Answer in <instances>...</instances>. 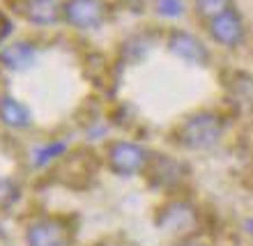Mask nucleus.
<instances>
[{"mask_svg": "<svg viewBox=\"0 0 253 246\" xmlns=\"http://www.w3.org/2000/svg\"><path fill=\"white\" fill-rule=\"evenodd\" d=\"M150 159H152V154L133 140H115L106 150L108 168L122 177H133V175L145 173L150 166Z\"/></svg>", "mask_w": 253, "mask_h": 246, "instance_id": "nucleus-2", "label": "nucleus"}, {"mask_svg": "<svg viewBox=\"0 0 253 246\" xmlns=\"http://www.w3.org/2000/svg\"><path fill=\"white\" fill-rule=\"evenodd\" d=\"M28 19L35 26H53L62 19V2L60 0H30Z\"/></svg>", "mask_w": 253, "mask_h": 246, "instance_id": "nucleus-11", "label": "nucleus"}, {"mask_svg": "<svg viewBox=\"0 0 253 246\" xmlns=\"http://www.w3.org/2000/svg\"><path fill=\"white\" fill-rule=\"evenodd\" d=\"M207 33L219 46L223 48H237L244 44L247 40V26H244V19L242 14L230 7L228 12L219 14L216 19L207 21Z\"/></svg>", "mask_w": 253, "mask_h": 246, "instance_id": "nucleus-4", "label": "nucleus"}, {"mask_svg": "<svg viewBox=\"0 0 253 246\" xmlns=\"http://www.w3.org/2000/svg\"><path fill=\"white\" fill-rule=\"evenodd\" d=\"M223 133H226V120L216 111H196L175 126L173 140L175 145L184 150L205 152L219 145Z\"/></svg>", "mask_w": 253, "mask_h": 246, "instance_id": "nucleus-1", "label": "nucleus"}, {"mask_svg": "<svg viewBox=\"0 0 253 246\" xmlns=\"http://www.w3.org/2000/svg\"><path fill=\"white\" fill-rule=\"evenodd\" d=\"M228 92L237 106L253 108V76L247 72H233L226 83Z\"/></svg>", "mask_w": 253, "mask_h": 246, "instance_id": "nucleus-12", "label": "nucleus"}, {"mask_svg": "<svg viewBox=\"0 0 253 246\" xmlns=\"http://www.w3.org/2000/svg\"><path fill=\"white\" fill-rule=\"evenodd\" d=\"M28 246H72V230L62 219H40L28 228Z\"/></svg>", "mask_w": 253, "mask_h": 246, "instance_id": "nucleus-8", "label": "nucleus"}, {"mask_svg": "<svg viewBox=\"0 0 253 246\" xmlns=\"http://www.w3.org/2000/svg\"><path fill=\"white\" fill-rule=\"evenodd\" d=\"M251 246H253V244H251Z\"/></svg>", "mask_w": 253, "mask_h": 246, "instance_id": "nucleus-17", "label": "nucleus"}, {"mask_svg": "<svg viewBox=\"0 0 253 246\" xmlns=\"http://www.w3.org/2000/svg\"><path fill=\"white\" fill-rule=\"evenodd\" d=\"M9 30H12V23H9V21H7L5 16L0 14V41H2L7 35H9Z\"/></svg>", "mask_w": 253, "mask_h": 246, "instance_id": "nucleus-16", "label": "nucleus"}, {"mask_svg": "<svg viewBox=\"0 0 253 246\" xmlns=\"http://www.w3.org/2000/svg\"><path fill=\"white\" fill-rule=\"evenodd\" d=\"M62 19L76 30H94L106 21L104 0H65Z\"/></svg>", "mask_w": 253, "mask_h": 246, "instance_id": "nucleus-5", "label": "nucleus"}, {"mask_svg": "<svg viewBox=\"0 0 253 246\" xmlns=\"http://www.w3.org/2000/svg\"><path fill=\"white\" fill-rule=\"evenodd\" d=\"M157 226L173 237H189L198 228V209L189 200H168L159 209Z\"/></svg>", "mask_w": 253, "mask_h": 246, "instance_id": "nucleus-3", "label": "nucleus"}, {"mask_svg": "<svg viewBox=\"0 0 253 246\" xmlns=\"http://www.w3.org/2000/svg\"><path fill=\"white\" fill-rule=\"evenodd\" d=\"M35 60V46L28 41H14L0 51V65L14 72V69H26Z\"/></svg>", "mask_w": 253, "mask_h": 246, "instance_id": "nucleus-10", "label": "nucleus"}, {"mask_svg": "<svg viewBox=\"0 0 253 246\" xmlns=\"http://www.w3.org/2000/svg\"><path fill=\"white\" fill-rule=\"evenodd\" d=\"M157 12H159L161 16L175 19V16H182V14H184V2H182V0H157Z\"/></svg>", "mask_w": 253, "mask_h": 246, "instance_id": "nucleus-15", "label": "nucleus"}, {"mask_svg": "<svg viewBox=\"0 0 253 246\" xmlns=\"http://www.w3.org/2000/svg\"><path fill=\"white\" fill-rule=\"evenodd\" d=\"M147 177L152 180L154 186H159V189H177L182 182L187 180L189 175V168L187 164H182L180 159H175V157H168V154H152V159H150V166H147Z\"/></svg>", "mask_w": 253, "mask_h": 246, "instance_id": "nucleus-6", "label": "nucleus"}, {"mask_svg": "<svg viewBox=\"0 0 253 246\" xmlns=\"http://www.w3.org/2000/svg\"><path fill=\"white\" fill-rule=\"evenodd\" d=\"M65 152V145L60 143H46V145H40L35 150V164L37 166H46L48 161H53L58 154Z\"/></svg>", "mask_w": 253, "mask_h": 246, "instance_id": "nucleus-14", "label": "nucleus"}, {"mask_svg": "<svg viewBox=\"0 0 253 246\" xmlns=\"http://www.w3.org/2000/svg\"><path fill=\"white\" fill-rule=\"evenodd\" d=\"M166 46L175 58H180V60L189 62V65H196V67L210 65V48L196 35L187 33V30H173L168 35Z\"/></svg>", "mask_w": 253, "mask_h": 246, "instance_id": "nucleus-7", "label": "nucleus"}, {"mask_svg": "<svg viewBox=\"0 0 253 246\" xmlns=\"http://www.w3.org/2000/svg\"><path fill=\"white\" fill-rule=\"evenodd\" d=\"M0 122L9 129H28L33 124V115L19 99H14L12 94L0 97Z\"/></svg>", "mask_w": 253, "mask_h": 246, "instance_id": "nucleus-9", "label": "nucleus"}, {"mask_svg": "<svg viewBox=\"0 0 253 246\" xmlns=\"http://www.w3.org/2000/svg\"><path fill=\"white\" fill-rule=\"evenodd\" d=\"M233 7V0H193V9L200 19L212 21L216 19L219 14L228 12Z\"/></svg>", "mask_w": 253, "mask_h": 246, "instance_id": "nucleus-13", "label": "nucleus"}]
</instances>
